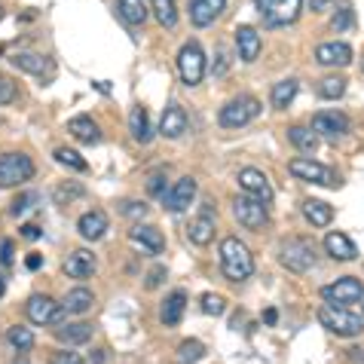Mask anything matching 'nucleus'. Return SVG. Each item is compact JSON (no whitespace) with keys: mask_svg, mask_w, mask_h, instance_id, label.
<instances>
[{"mask_svg":"<svg viewBox=\"0 0 364 364\" xmlns=\"http://www.w3.org/2000/svg\"><path fill=\"white\" fill-rule=\"evenodd\" d=\"M184 306H187V294L184 291H171V294L163 300V306H159V321L163 325H178L181 318H184Z\"/></svg>","mask_w":364,"mask_h":364,"instance_id":"nucleus-23","label":"nucleus"},{"mask_svg":"<svg viewBox=\"0 0 364 364\" xmlns=\"http://www.w3.org/2000/svg\"><path fill=\"white\" fill-rule=\"evenodd\" d=\"M55 159L62 166H68V168H74V171H86L89 168V163L83 156L77 154V150H70V147H55Z\"/></svg>","mask_w":364,"mask_h":364,"instance_id":"nucleus-37","label":"nucleus"},{"mask_svg":"<svg viewBox=\"0 0 364 364\" xmlns=\"http://www.w3.org/2000/svg\"><path fill=\"white\" fill-rule=\"evenodd\" d=\"M49 364H86V361L74 349H55V352H49Z\"/></svg>","mask_w":364,"mask_h":364,"instance_id":"nucleus-41","label":"nucleus"},{"mask_svg":"<svg viewBox=\"0 0 364 364\" xmlns=\"http://www.w3.org/2000/svg\"><path fill=\"white\" fill-rule=\"evenodd\" d=\"M105 355H107V352H105V349H98V352H92V364H105Z\"/></svg>","mask_w":364,"mask_h":364,"instance_id":"nucleus-54","label":"nucleus"},{"mask_svg":"<svg viewBox=\"0 0 364 364\" xmlns=\"http://www.w3.org/2000/svg\"><path fill=\"white\" fill-rule=\"evenodd\" d=\"M193 196H196V178L184 175L166 193V211H171V215H181V211H187L190 205H193Z\"/></svg>","mask_w":364,"mask_h":364,"instance_id":"nucleus-13","label":"nucleus"},{"mask_svg":"<svg viewBox=\"0 0 364 364\" xmlns=\"http://www.w3.org/2000/svg\"><path fill=\"white\" fill-rule=\"evenodd\" d=\"M34 178V163L28 154H4L0 156V187H16Z\"/></svg>","mask_w":364,"mask_h":364,"instance_id":"nucleus-7","label":"nucleus"},{"mask_svg":"<svg viewBox=\"0 0 364 364\" xmlns=\"http://www.w3.org/2000/svg\"><path fill=\"white\" fill-rule=\"evenodd\" d=\"M303 218H306L312 227H328L333 220V208L328 205V202L306 199V202H303Z\"/></svg>","mask_w":364,"mask_h":364,"instance_id":"nucleus-28","label":"nucleus"},{"mask_svg":"<svg viewBox=\"0 0 364 364\" xmlns=\"http://www.w3.org/2000/svg\"><path fill=\"white\" fill-rule=\"evenodd\" d=\"M25 267H28V269H40V267H43V255H37V251H31V255L25 257Z\"/></svg>","mask_w":364,"mask_h":364,"instance_id":"nucleus-47","label":"nucleus"},{"mask_svg":"<svg viewBox=\"0 0 364 364\" xmlns=\"http://www.w3.org/2000/svg\"><path fill=\"white\" fill-rule=\"evenodd\" d=\"M331 28H333V31H349V28H352V6L349 4H343L337 9V16L331 18Z\"/></svg>","mask_w":364,"mask_h":364,"instance_id":"nucleus-40","label":"nucleus"},{"mask_svg":"<svg viewBox=\"0 0 364 364\" xmlns=\"http://www.w3.org/2000/svg\"><path fill=\"white\" fill-rule=\"evenodd\" d=\"M92 306H95V294L89 288H70L62 300V309L68 316H86Z\"/></svg>","mask_w":364,"mask_h":364,"instance_id":"nucleus-22","label":"nucleus"},{"mask_svg":"<svg viewBox=\"0 0 364 364\" xmlns=\"http://www.w3.org/2000/svg\"><path fill=\"white\" fill-rule=\"evenodd\" d=\"M6 340L13 343L18 352H31V349H34V333L28 331L25 325H13V328H9V331H6Z\"/></svg>","mask_w":364,"mask_h":364,"instance_id":"nucleus-34","label":"nucleus"},{"mask_svg":"<svg viewBox=\"0 0 364 364\" xmlns=\"http://www.w3.org/2000/svg\"><path fill=\"white\" fill-rule=\"evenodd\" d=\"M187 132V110L181 105H168L163 119H159V135L163 138H181Z\"/></svg>","mask_w":364,"mask_h":364,"instance_id":"nucleus-19","label":"nucleus"},{"mask_svg":"<svg viewBox=\"0 0 364 364\" xmlns=\"http://www.w3.org/2000/svg\"><path fill=\"white\" fill-rule=\"evenodd\" d=\"M154 13H156V18H159V25H163V28H175L178 25L175 0H154Z\"/></svg>","mask_w":364,"mask_h":364,"instance_id":"nucleus-35","label":"nucleus"},{"mask_svg":"<svg viewBox=\"0 0 364 364\" xmlns=\"http://www.w3.org/2000/svg\"><path fill=\"white\" fill-rule=\"evenodd\" d=\"M22 236H25L28 242H37V239H40V227H37V224H25V227H22Z\"/></svg>","mask_w":364,"mask_h":364,"instance_id":"nucleus-48","label":"nucleus"},{"mask_svg":"<svg viewBox=\"0 0 364 364\" xmlns=\"http://www.w3.org/2000/svg\"><path fill=\"white\" fill-rule=\"evenodd\" d=\"M297 95V80H282V83L272 86V107L285 110Z\"/></svg>","mask_w":364,"mask_h":364,"instance_id":"nucleus-33","label":"nucleus"},{"mask_svg":"<svg viewBox=\"0 0 364 364\" xmlns=\"http://www.w3.org/2000/svg\"><path fill=\"white\" fill-rule=\"evenodd\" d=\"M260 46H264V40H260L257 28H251V25L236 28V49H239L242 62H255V58L260 55Z\"/></svg>","mask_w":364,"mask_h":364,"instance_id":"nucleus-17","label":"nucleus"},{"mask_svg":"<svg viewBox=\"0 0 364 364\" xmlns=\"http://www.w3.org/2000/svg\"><path fill=\"white\" fill-rule=\"evenodd\" d=\"M77 230H80V236L83 239L95 242V239H101L107 232V215L105 211H86V215L77 220Z\"/></svg>","mask_w":364,"mask_h":364,"instance_id":"nucleus-24","label":"nucleus"},{"mask_svg":"<svg viewBox=\"0 0 364 364\" xmlns=\"http://www.w3.org/2000/svg\"><path fill=\"white\" fill-rule=\"evenodd\" d=\"M123 211L126 215H144V205H141V202H123Z\"/></svg>","mask_w":364,"mask_h":364,"instance_id":"nucleus-49","label":"nucleus"},{"mask_svg":"<svg viewBox=\"0 0 364 364\" xmlns=\"http://www.w3.org/2000/svg\"><path fill=\"white\" fill-rule=\"evenodd\" d=\"M220 269L230 282H245L251 272H255V257H251V248L236 236H227L220 242Z\"/></svg>","mask_w":364,"mask_h":364,"instance_id":"nucleus-1","label":"nucleus"},{"mask_svg":"<svg viewBox=\"0 0 364 364\" xmlns=\"http://www.w3.org/2000/svg\"><path fill=\"white\" fill-rule=\"evenodd\" d=\"M178 74H181V80H184L187 86H199L202 77H205V53H202V46L196 43V40H190V43L181 46Z\"/></svg>","mask_w":364,"mask_h":364,"instance_id":"nucleus-6","label":"nucleus"},{"mask_svg":"<svg viewBox=\"0 0 364 364\" xmlns=\"http://www.w3.org/2000/svg\"><path fill=\"white\" fill-rule=\"evenodd\" d=\"M232 215L242 227L248 230H264L267 220H269V211H267V202H260L255 196H236L232 199Z\"/></svg>","mask_w":364,"mask_h":364,"instance_id":"nucleus-8","label":"nucleus"},{"mask_svg":"<svg viewBox=\"0 0 364 364\" xmlns=\"http://www.w3.org/2000/svg\"><path fill=\"white\" fill-rule=\"evenodd\" d=\"M129 129H132V138L138 144H150V138H154V129H150V117L144 107H132V114H129Z\"/></svg>","mask_w":364,"mask_h":364,"instance_id":"nucleus-27","label":"nucleus"},{"mask_svg":"<svg viewBox=\"0 0 364 364\" xmlns=\"http://www.w3.org/2000/svg\"><path fill=\"white\" fill-rule=\"evenodd\" d=\"M239 187H242V193L245 196H255L260 202H272V184H269V178L264 175V171H257V168H242L239 171Z\"/></svg>","mask_w":364,"mask_h":364,"instance_id":"nucleus-12","label":"nucleus"},{"mask_svg":"<svg viewBox=\"0 0 364 364\" xmlns=\"http://www.w3.org/2000/svg\"><path fill=\"white\" fill-rule=\"evenodd\" d=\"M288 141L297 150H303V154H312V150L318 147V135L312 132V129H306V126H291L288 129Z\"/></svg>","mask_w":364,"mask_h":364,"instance_id":"nucleus-32","label":"nucleus"},{"mask_svg":"<svg viewBox=\"0 0 364 364\" xmlns=\"http://www.w3.org/2000/svg\"><path fill=\"white\" fill-rule=\"evenodd\" d=\"M279 257H282V267L291 269V272H306L316 264V248L309 245L306 239H285L279 245Z\"/></svg>","mask_w":364,"mask_h":364,"instance_id":"nucleus-4","label":"nucleus"},{"mask_svg":"<svg viewBox=\"0 0 364 364\" xmlns=\"http://www.w3.org/2000/svg\"><path fill=\"white\" fill-rule=\"evenodd\" d=\"M288 168H291V175H297V178H303V181H309V184H321V187H340L337 175H333V171H331L328 166L316 163V159H291Z\"/></svg>","mask_w":364,"mask_h":364,"instance_id":"nucleus-10","label":"nucleus"},{"mask_svg":"<svg viewBox=\"0 0 364 364\" xmlns=\"http://www.w3.org/2000/svg\"><path fill=\"white\" fill-rule=\"evenodd\" d=\"M77 196H83V187H80V184H74V187L62 184V187H58V193H55L58 202H68V199H77Z\"/></svg>","mask_w":364,"mask_h":364,"instance_id":"nucleus-43","label":"nucleus"},{"mask_svg":"<svg viewBox=\"0 0 364 364\" xmlns=\"http://www.w3.org/2000/svg\"><path fill=\"white\" fill-rule=\"evenodd\" d=\"M0 13H4V9H0Z\"/></svg>","mask_w":364,"mask_h":364,"instance_id":"nucleus-57","label":"nucleus"},{"mask_svg":"<svg viewBox=\"0 0 364 364\" xmlns=\"http://www.w3.org/2000/svg\"><path fill=\"white\" fill-rule=\"evenodd\" d=\"M132 242L138 248H144L147 255H163V248H166V239H163V232H159L156 227H135L132 230Z\"/></svg>","mask_w":364,"mask_h":364,"instance_id":"nucleus-25","label":"nucleus"},{"mask_svg":"<svg viewBox=\"0 0 364 364\" xmlns=\"http://www.w3.org/2000/svg\"><path fill=\"white\" fill-rule=\"evenodd\" d=\"M147 190H150V193H154V196L163 193V175H150V181H147Z\"/></svg>","mask_w":364,"mask_h":364,"instance_id":"nucleus-46","label":"nucleus"},{"mask_svg":"<svg viewBox=\"0 0 364 364\" xmlns=\"http://www.w3.org/2000/svg\"><path fill=\"white\" fill-rule=\"evenodd\" d=\"M325 251L333 260H355L358 257V248L346 232H328L325 236Z\"/></svg>","mask_w":364,"mask_h":364,"instance_id":"nucleus-21","label":"nucleus"},{"mask_svg":"<svg viewBox=\"0 0 364 364\" xmlns=\"http://www.w3.org/2000/svg\"><path fill=\"white\" fill-rule=\"evenodd\" d=\"M309 6H312V13H321V9L331 6V0H309Z\"/></svg>","mask_w":364,"mask_h":364,"instance_id":"nucleus-51","label":"nucleus"},{"mask_svg":"<svg viewBox=\"0 0 364 364\" xmlns=\"http://www.w3.org/2000/svg\"><path fill=\"white\" fill-rule=\"evenodd\" d=\"M62 269L68 272L70 279H89L95 272V255H92V251H86V248L70 251Z\"/></svg>","mask_w":364,"mask_h":364,"instance_id":"nucleus-18","label":"nucleus"},{"mask_svg":"<svg viewBox=\"0 0 364 364\" xmlns=\"http://www.w3.org/2000/svg\"><path fill=\"white\" fill-rule=\"evenodd\" d=\"M312 132L325 135V138H343L349 132V119L340 114V110H321L312 119Z\"/></svg>","mask_w":364,"mask_h":364,"instance_id":"nucleus-14","label":"nucleus"},{"mask_svg":"<svg viewBox=\"0 0 364 364\" xmlns=\"http://www.w3.org/2000/svg\"><path fill=\"white\" fill-rule=\"evenodd\" d=\"M255 4L269 28L294 25L300 18V9H303V0H255Z\"/></svg>","mask_w":364,"mask_h":364,"instance_id":"nucleus-3","label":"nucleus"},{"mask_svg":"<svg viewBox=\"0 0 364 364\" xmlns=\"http://www.w3.org/2000/svg\"><path fill=\"white\" fill-rule=\"evenodd\" d=\"M28 202H31V196H22V199H16V202H13V215H22V211L28 208Z\"/></svg>","mask_w":364,"mask_h":364,"instance_id":"nucleus-50","label":"nucleus"},{"mask_svg":"<svg viewBox=\"0 0 364 364\" xmlns=\"http://www.w3.org/2000/svg\"><path fill=\"white\" fill-rule=\"evenodd\" d=\"M178 355H181V361H184V364H196V361L205 358V343H199V340H184V343L178 346Z\"/></svg>","mask_w":364,"mask_h":364,"instance_id":"nucleus-36","label":"nucleus"},{"mask_svg":"<svg viewBox=\"0 0 364 364\" xmlns=\"http://www.w3.org/2000/svg\"><path fill=\"white\" fill-rule=\"evenodd\" d=\"M215 232H218V224H215V215H199L190 220V227H187V236L193 245L199 248H205L211 245V239H215Z\"/></svg>","mask_w":364,"mask_h":364,"instance_id":"nucleus-20","label":"nucleus"},{"mask_svg":"<svg viewBox=\"0 0 364 364\" xmlns=\"http://www.w3.org/2000/svg\"><path fill=\"white\" fill-rule=\"evenodd\" d=\"M227 0H190L187 9H190V22L193 28H208L215 18L224 13Z\"/></svg>","mask_w":364,"mask_h":364,"instance_id":"nucleus-15","label":"nucleus"},{"mask_svg":"<svg viewBox=\"0 0 364 364\" xmlns=\"http://www.w3.org/2000/svg\"><path fill=\"white\" fill-rule=\"evenodd\" d=\"M199 303H202V312H205V316H224V309H227V303L220 294H205Z\"/></svg>","mask_w":364,"mask_h":364,"instance_id":"nucleus-39","label":"nucleus"},{"mask_svg":"<svg viewBox=\"0 0 364 364\" xmlns=\"http://www.w3.org/2000/svg\"><path fill=\"white\" fill-rule=\"evenodd\" d=\"M276 318H279L276 309H267V312H264V321H267V325H276Z\"/></svg>","mask_w":364,"mask_h":364,"instance_id":"nucleus-53","label":"nucleus"},{"mask_svg":"<svg viewBox=\"0 0 364 364\" xmlns=\"http://www.w3.org/2000/svg\"><path fill=\"white\" fill-rule=\"evenodd\" d=\"M6 294V282H4V276H0V297Z\"/></svg>","mask_w":364,"mask_h":364,"instance_id":"nucleus-55","label":"nucleus"},{"mask_svg":"<svg viewBox=\"0 0 364 364\" xmlns=\"http://www.w3.org/2000/svg\"><path fill=\"white\" fill-rule=\"evenodd\" d=\"M68 132L74 135L77 141H83V144H95V141L101 138L98 126H95L89 117H74V119H70V123H68Z\"/></svg>","mask_w":364,"mask_h":364,"instance_id":"nucleus-31","label":"nucleus"},{"mask_svg":"<svg viewBox=\"0 0 364 364\" xmlns=\"http://www.w3.org/2000/svg\"><path fill=\"white\" fill-rule=\"evenodd\" d=\"M349 358H352V361H358V364H364V349H352V352H349Z\"/></svg>","mask_w":364,"mask_h":364,"instance_id":"nucleus-52","label":"nucleus"},{"mask_svg":"<svg viewBox=\"0 0 364 364\" xmlns=\"http://www.w3.org/2000/svg\"><path fill=\"white\" fill-rule=\"evenodd\" d=\"M117 9H119V18L126 25H144L147 22V6L144 0H117Z\"/></svg>","mask_w":364,"mask_h":364,"instance_id":"nucleus-29","label":"nucleus"},{"mask_svg":"<svg viewBox=\"0 0 364 364\" xmlns=\"http://www.w3.org/2000/svg\"><path fill=\"white\" fill-rule=\"evenodd\" d=\"M0 264L13 267V242L9 239H0Z\"/></svg>","mask_w":364,"mask_h":364,"instance_id":"nucleus-44","label":"nucleus"},{"mask_svg":"<svg viewBox=\"0 0 364 364\" xmlns=\"http://www.w3.org/2000/svg\"><path fill=\"white\" fill-rule=\"evenodd\" d=\"M321 297H325L328 303H333V306H349V303L364 300V285L352 276H343V279L321 288Z\"/></svg>","mask_w":364,"mask_h":364,"instance_id":"nucleus-9","label":"nucleus"},{"mask_svg":"<svg viewBox=\"0 0 364 364\" xmlns=\"http://www.w3.org/2000/svg\"><path fill=\"white\" fill-rule=\"evenodd\" d=\"M346 80H343V77H325V80H321V83H318V95L321 98H340L343 92H346Z\"/></svg>","mask_w":364,"mask_h":364,"instance_id":"nucleus-38","label":"nucleus"},{"mask_svg":"<svg viewBox=\"0 0 364 364\" xmlns=\"http://www.w3.org/2000/svg\"><path fill=\"white\" fill-rule=\"evenodd\" d=\"M13 65L25 74H34V77H43L46 68H49V58L46 55H37V53H16L13 55Z\"/></svg>","mask_w":364,"mask_h":364,"instance_id":"nucleus-30","label":"nucleus"},{"mask_svg":"<svg viewBox=\"0 0 364 364\" xmlns=\"http://www.w3.org/2000/svg\"><path fill=\"white\" fill-rule=\"evenodd\" d=\"M55 337L74 349V346H83V343L92 340V328H89L86 321H70V325H62L55 331Z\"/></svg>","mask_w":364,"mask_h":364,"instance_id":"nucleus-26","label":"nucleus"},{"mask_svg":"<svg viewBox=\"0 0 364 364\" xmlns=\"http://www.w3.org/2000/svg\"><path fill=\"white\" fill-rule=\"evenodd\" d=\"M16 364H31V361H28V358H16Z\"/></svg>","mask_w":364,"mask_h":364,"instance_id":"nucleus-56","label":"nucleus"},{"mask_svg":"<svg viewBox=\"0 0 364 364\" xmlns=\"http://www.w3.org/2000/svg\"><path fill=\"white\" fill-rule=\"evenodd\" d=\"M13 98H16V83L9 77L0 74V105H9Z\"/></svg>","mask_w":364,"mask_h":364,"instance_id":"nucleus-42","label":"nucleus"},{"mask_svg":"<svg viewBox=\"0 0 364 364\" xmlns=\"http://www.w3.org/2000/svg\"><path fill=\"white\" fill-rule=\"evenodd\" d=\"M257 114H260V101L255 95H236L232 101H227V105L220 107L218 119H220L224 129H242V126H248Z\"/></svg>","mask_w":364,"mask_h":364,"instance_id":"nucleus-2","label":"nucleus"},{"mask_svg":"<svg viewBox=\"0 0 364 364\" xmlns=\"http://www.w3.org/2000/svg\"><path fill=\"white\" fill-rule=\"evenodd\" d=\"M163 279H166V269L156 267V269L147 276V288H159V282H163Z\"/></svg>","mask_w":364,"mask_h":364,"instance_id":"nucleus-45","label":"nucleus"},{"mask_svg":"<svg viewBox=\"0 0 364 364\" xmlns=\"http://www.w3.org/2000/svg\"><path fill=\"white\" fill-rule=\"evenodd\" d=\"M316 62L328 65V68H346V65H352V46L340 43V40H333V43H321L316 49Z\"/></svg>","mask_w":364,"mask_h":364,"instance_id":"nucleus-16","label":"nucleus"},{"mask_svg":"<svg viewBox=\"0 0 364 364\" xmlns=\"http://www.w3.org/2000/svg\"><path fill=\"white\" fill-rule=\"evenodd\" d=\"M318 321L325 325V331L337 333V337H358V333L364 331V318L352 316V312L340 309V306H321Z\"/></svg>","mask_w":364,"mask_h":364,"instance_id":"nucleus-5","label":"nucleus"},{"mask_svg":"<svg viewBox=\"0 0 364 364\" xmlns=\"http://www.w3.org/2000/svg\"><path fill=\"white\" fill-rule=\"evenodd\" d=\"M62 306L53 300V297H46V294H34V297H28V303H25V316H28V321L31 325H53V321L62 316Z\"/></svg>","mask_w":364,"mask_h":364,"instance_id":"nucleus-11","label":"nucleus"}]
</instances>
